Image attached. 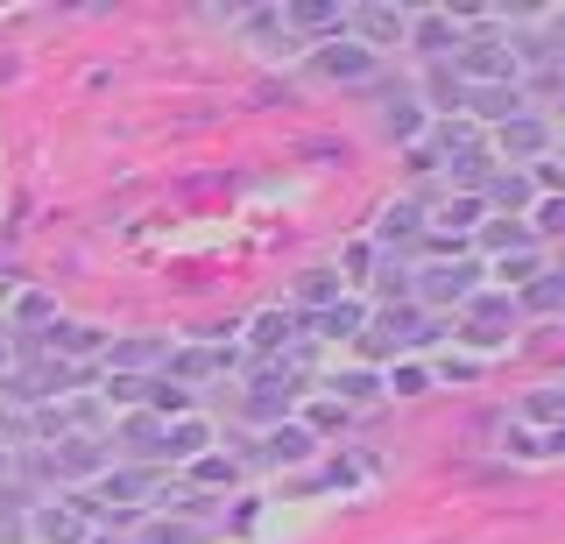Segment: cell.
I'll return each instance as SVG.
<instances>
[{"mask_svg": "<svg viewBox=\"0 0 565 544\" xmlns=\"http://www.w3.org/2000/svg\"><path fill=\"white\" fill-rule=\"evenodd\" d=\"M311 72L326 78V85H361L367 72H375V50H361V43H318L311 50Z\"/></svg>", "mask_w": 565, "mask_h": 544, "instance_id": "1", "label": "cell"}, {"mask_svg": "<svg viewBox=\"0 0 565 544\" xmlns=\"http://www.w3.org/2000/svg\"><path fill=\"white\" fill-rule=\"evenodd\" d=\"M473 284H481V269H473V262H459V269L431 262V269H417V284H411V290L424 297V305H467Z\"/></svg>", "mask_w": 565, "mask_h": 544, "instance_id": "2", "label": "cell"}, {"mask_svg": "<svg viewBox=\"0 0 565 544\" xmlns=\"http://www.w3.org/2000/svg\"><path fill=\"white\" fill-rule=\"evenodd\" d=\"M494 149H502L509 163H537V156L552 149V135H544V120H537V114H509L502 128H494Z\"/></svg>", "mask_w": 565, "mask_h": 544, "instance_id": "3", "label": "cell"}, {"mask_svg": "<svg viewBox=\"0 0 565 544\" xmlns=\"http://www.w3.org/2000/svg\"><path fill=\"white\" fill-rule=\"evenodd\" d=\"M347 29H353L361 50H375V43H403V36H411V14H403V8H347Z\"/></svg>", "mask_w": 565, "mask_h": 544, "instance_id": "4", "label": "cell"}, {"mask_svg": "<svg viewBox=\"0 0 565 544\" xmlns=\"http://www.w3.org/2000/svg\"><path fill=\"white\" fill-rule=\"evenodd\" d=\"M516 297H488V290H473L467 297V332L473 340H502V332H516Z\"/></svg>", "mask_w": 565, "mask_h": 544, "instance_id": "5", "label": "cell"}, {"mask_svg": "<svg viewBox=\"0 0 565 544\" xmlns=\"http://www.w3.org/2000/svg\"><path fill=\"white\" fill-rule=\"evenodd\" d=\"M459 72H467L473 85L516 78V50H509V43H473V50H459Z\"/></svg>", "mask_w": 565, "mask_h": 544, "instance_id": "6", "label": "cell"}, {"mask_svg": "<svg viewBox=\"0 0 565 544\" xmlns=\"http://www.w3.org/2000/svg\"><path fill=\"white\" fill-rule=\"evenodd\" d=\"M282 22H290V36L305 29V36H332V29H347V8H332V0H297V8H282Z\"/></svg>", "mask_w": 565, "mask_h": 544, "instance_id": "7", "label": "cell"}, {"mask_svg": "<svg viewBox=\"0 0 565 544\" xmlns=\"http://www.w3.org/2000/svg\"><path fill=\"white\" fill-rule=\"evenodd\" d=\"M481 184H488V205H509V213H523V205L537 199V184H530L523 170H488Z\"/></svg>", "mask_w": 565, "mask_h": 544, "instance_id": "8", "label": "cell"}, {"mask_svg": "<svg viewBox=\"0 0 565 544\" xmlns=\"http://www.w3.org/2000/svg\"><path fill=\"white\" fill-rule=\"evenodd\" d=\"M530 241H537V234H530V220H488L481 226V248L488 255H523Z\"/></svg>", "mask_w": 565, "mask_h": 544, "instance_id": "9", "label": "cell"}, {"mask_svg": "<svg viewBox=\"0 0 565 544\" xmlns=\"http://www.w3.org/2000/svg\"><path fill=\"white\" fill-rule=\"evenodd\" d=\"M35 537H43V544H85V523L71 516V509L50 502V509H35Z\"/></svg>", "mask_w": 565, "mask_h": 544, "instance_id": "10", "label": "cell"}, {"mask_svg": "<svg viewBox=\"0 0 565 544\" xmlns=\"http://www.w3.org/2000/svg\"><path fill=\"white\" fill-rule=\"evenodd\" d=\"M247 340H255V354H276V346L290 340V311H262V319L247 326Z\"/></svg>", "mask_w": 565, "mask_h": 544, "instance_id": "11", "label": "cell"}, {"mask_svg": "<svg viewBox=\"0 0 565 544\" xmlns=\"http://www.w3.org/2000/svg\"><path fill=\"white\" fill-rule=\"evenodd\" d=\"M417 50H452L459 43V22H446V14H424V22H411Z\"/></svg>", "mask_w": 565, "mask_h": 544, "instance_id": "12", "label": "cell"}, {"mask_svg": "<svg viewBox=\"0 0 565 544\" xmlns=\"http://www.w3.org/2000/svg\"><path fill=\"white\" fill-rule=\"evenodd\" d=\"M516 311H565V276H537V284L523 290Z\"/></svg>", "mask_w": 565, "mask_h": 544, "instance_id": "13", "label": "cell"}, {"mask_svg": "<svg viewBox=\"0 0 565 544\" xmlns=\"http://www.w3.org/2000/svg\"><path fill=\"white\" fill-rule=\"evenodd\" d=\"M318 332H326V340H353V332H361V305H326L318 311Z\"/></svg>", "mask_w": 565, "mask_h": 544, "instance_id": "14", "label": "cell"}, {"mask_svg": "<svg viewBox=\"0 0 565 544\" xmlns=\"http://www.w3.org/2000/svg\"><path fill=\"white\" fill-rule=\"evenodd\" d=\"M191 473H199L205 488H234V481H241V467L226 460V452H199V460H191Z\"/></svg>", "mask_w": 565, "mask_h": 544, "instance_id": "15", "label": "cell"}, {"mask_svg": "<svg viewBox=\"0 0 565 544\" xmlns=\"http://www.w3.org/2000/svg\"><path fill=\"white\" fill-rule=\"evenodd\" d=\"M305 452H311V431H305V425H276L269 460H305Z\"/></svg>", "mask_w": 565, "mask_h": 544, "instance_id": "16", "label": "cell"}, {"mask_svg": "<svg viewBox=\"0 0 565 544\" xmlns=\"http://www.w3.org/2000/svg\"><path fill=\"white\" fill-rule=\"evenodd\" d=\"M170 367L184 382H199V375H212V367H226V354H205V346H191V354H170Z\"/></svg>", "mask_w": 565, "mask_h": 544, "instance_id": "17", "label": "cell"}, {"mask_svg": "<svg viewBox=\"0 0 565 544\" xmlns=\"http://www.w3.org/2000/svg\"><path fill=\"white\" fill-rule=\"evenodd\" d=\"M106 361H120V367H149V361H156V340H120V346H106Z\"/></svg>", "mask_w": 565, "mask_h": 544, "instance_id": "18", "label": "cell"}, {"mask_svg": "<svg viewBox=\"0 0 565 544\" xmlns=\"http://www.w3.org/2000/svg\"><path fill=\"white\" fill-rule=\"evenodd\" d=\"M424 93H431V107H459V99H467V85H459V78H446V64H438Z\"/></svg>", "mask_w": 565, "mask_h": 544, "instance_id": "19", "label": "cell"}, {"mask_svg": "<svg viewBox=\"0 0 565 544\" xmlns=\"http://www.w3.org/2000/svg\"><path fill=\"white\" fill-rule=\"evenodd\" d=\"M382 120H388V128H382L388 142H411V135H417V107H396V99H388V114H382Z\"/></svg>", "mask_w": 565, "mask_h": 544, "instance_id": "20", "label": "cell"}, {"mask_svg": "<svg viewBox=\"0 0 565 544\" xmlns=\"http://www.w3.org/2000/svg\"><path fill=\"white\" fill-rule=\"evenodd\" d=\"M332 284H340V269H311V276H297V297H305V305H326Z\"/></svg>", "mask_w": 565, "mask_h": 544, "instance_id": "21", "label": "cell"}, {"mask_svg": "<svg viewBox=\"0 0 565 544\" xmlns=\"http://www.w3.org/2000/svg\"><path fill=\"white\" fill-rule=\"evenodd\" d=\"M332 390H340L347 403H361V396H375L382 382H375V375H361V367H347V375H332Z\"/></svg>", "mask_w": 565, "mask_h": 544, "instance_id": "22", "label": "cell"}, {"mask_svg": "<svg viewBox=\"0 0 565 544\" xmlns=\"http://www.w3.org/2000/svg\"><path fill=\"white\" fill-rule=\"evenodd\" d=\"M473 107H481V114H516V85H509V93H502V85H481Z\"/></svg>", "mask_w": 565, "mask_h": 544, "instance_id": "23", "label": "cell"}, {"mask_svg": "<svg viewBox=\"0 0 565 544\" xmlns=\"http://www.w3.org/2000/svg\"><path fill=\"white\" fill-rule=\"evenodd\" d=\"M530 269H537V255H502V262H494V276H502V284H530Z\"/></svg>", "mask_w": 565, "mask_h": 544, "instance_id": "24", "label": "cell"}, {"mask_svg": "<svg viewBox=\"0 0 565 544\" xmlns=\"http://www.w3.org/2000/svg\"><path fill=\"white\" fill-rule=\"evenodd\" d=\"M417 234V205H396V213H382V241H403Z\"/></svg>", "mask_w": 565, "mask_h": 544, "instance_id": "25", "label": "cell"}, {"mask_svg": "<svg viewBox=\"0 0 565 544\" xmlns=\"http://www.w3.org/2000/svg\"><path fill=\"white\" fill-rule=\"evenodd\" d=\"M149 403H156V410H163V417H177V410H184V390H177V382H149Z\"/></svg>", "mask_w": 565, "mask_h": 544, "instance_id": "26", "label": "cell"}, {"mask_svg": "<svg viewBox=\"0 0 565 544\" xmlns=\"http://www.w3.org/2000/svg\"><path fill=\"white\" fill-rule=\"evenodd\" d=\"M205 446V425H177V431H163V452H199Z\"/></svg>", "mask_w": 565, "mask_h": 544, "instance_id": "27", "label": "cell"}, {"mask_svg": "<svg viewBox=\"0 0 565 544\" xmlns=\"http://www.w3.org/2000/svg\"><path fill=\"white\" fill-rule=\"evenodd\" d=\"M473 375H481V361H438L431 367V382H473Z\"/></svg>", "mask_w": 565, "mask_h": 544, "instance_id": "28", "label": "cell"}, {"mask_svg": "<svg viewBox=\"0 0 565 544\" xmlns=\"http://www.w3.org/2000/svg\"><path fill=\"white\" fill-rule=\"evenodd\" d=\"M424 382H431V367H396V375H388V390H403V396H417Z\"/></svg>", "mask_w": 565, "mask_h": 544, "instance_id": "29", "label": "cell"}, {"mask_svg": "<svg viewBox=\"0 0 565 544\" xmlns=\"http://www.w3.org/2000/svg\"><path fill=\"white\" fill-rule=\"evenodd\" d=\"M332 425L347 431V410H332V403H311V425H305V431H332Z\"/></svg>", "mask_w": 565, "mask_h": 544, "instance_id": "30", "label": "cell"}, {"mask_svg": "<svg viewBox=\"0 0 565 544\" xmlns=\"http://www.w3.org/2000/svg\"><path fill=\"white\" fill-rule=\"evenodd\" d=\"M558 226H565V199H552V205H544V213H537V226H530V234H558Z\"/></svg>", "mask_w": 565, "mask_h": 544, "instance_id": "31", "label": "cell"}, {"mask_svg": "<svg viewBox=\"0 0 565 544\" xmlns=\"http://www.w3.org/2000/svg\"><path fill=\"white\" fill-rule=\"evenodd\" d=\"M29 297V305H22V326H50V305H43V297H35V290H22Z\"/></svg>", "mask_w": 565, "mask_h": 544, "instance_id": "32", "label": "cell"}, {"mask_svg": "<svg viewBox=\"0 0 565 544\" xmlns=\"http://www.w3.org/2000/svg\"><path fill=\"white\" fill-rule=\"evenodd\" d=\"M0 544H22V523L14 516H0Z\"/></svg>", "mask_w": 565, "mask_h": 544, "instance_id": "33", "label": "cell"}, {"mask_svg": "<svg viewBox=\"0 0 565 544\" xmlns=\"http://www.w3.org/2000/svg\"><path fill=\"white\" fill-rule=\"evenodd\" d=\"M0 473H8V452H0Z\"/></svg>", "mask_w": 565, "mask_h": 544, "instance_id": "34", "label": "cell"}, {"mask_svg": "<svg viewBox=\"0 0 565 544\" xmlns=\"http://www.w3.org/2000/svg\"><path fill=\"white\" fill-rule=\"evenodd\" d=\"M0 367H8V346H0Z\"/></svg>", "mask_w": 565, "mask_h": 544, "instance_id": "35", "label": "cell"}]
</instances>
